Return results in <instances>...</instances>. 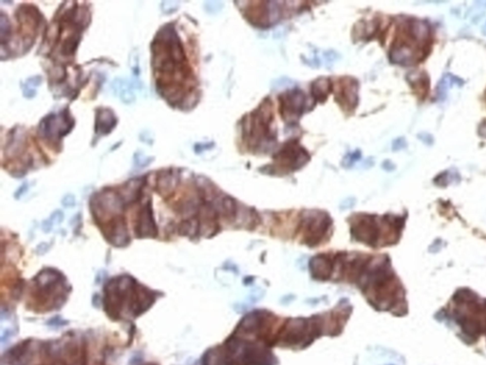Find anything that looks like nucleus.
<instances>
[{
	"mask_svg": "<svg viewBox=\"0 0 486 365\" xmlns=\"http://www.w3.org/2000/svg\"><path fill=\"white\" fill-rule=\"evenodd\" d=\"M142 186V181L140 179L131 180L127 182L123 190V197L127 202H132L136 199L138 192L140 191Z\"/></svg>",
	"mask_w": 486,
	"mask_h": 365,
	"instance_id": "obj_5",
	"label": "nucleus"
},
{
	"mask_svg": "<svg viewBox=\"0 0 486 365\" xmlns=\"http://www.w3.org/2000/svg\"><path fill=\"white\" fill-rule=\"evenodd\" d=\"M305 98L302 91H289L283 94V98H281V109L284 111V116L290 118H297L301 114L302 110L304 107Z\"/></svg>",
	"mask_w": 486,
	"mask_h": 365,
	"instance_id": "obj_1",
	"label": "nucleus"
},
{
	"mask_svg": "<svg viewBox=\"0 0 486 365\" xmlns=\"http://www.w3.org/2000/svg\"><path fill=\"white\" fill-rule=\"evenodd\" d=\"M42 83V78L41 76H34V77H31L29 78L26 83H25V89H31V90H34V88L39 86L40 84Z\"/></svg>",
	"mask_w": 486,
	"mask_h": 365,
	"instance_id": "obj_13",
	"label": "nucleus"
},
{
	"mask_svg": "<svg viewBox=\"0 0 486 365\" xmlns=\"http://www.w3.org/2000/svg\"><path fill=\"white\" fill-rule=\"evenodd\" d=\"M117 91H120V96L123 102L128 104L132 103L135 99L134 93L128 85H125L122 81L121 85H118Z\"/></svg>",
	"mask_w": 486,
	"mask_h": 365,
	"instance_id": "obj_9",
	"label": "nucleus"
},
{
	"mask_svg": "<svg viewBox=\"0 0 486 365\" xmlns=\"http://www.w3.org/2000/svg\"><path fill=\"white\" fill-rule=\"evenodd\" d=\"M428 32H429L428 27L424 22L418 21V22L413 23L411 26V33L416 39H420V40L424 39L427 36Z\"/></svg>",
	"mask_w": 486,
	"mask_h": 365,
	"instance_id": "obj_8",
	"label": "nucleus"
},
{
	"mask_svg": "<svg viewBox=\"0 0 486 365\" xmlns=\"http://www.w3.org/2000/svg\"><path fill=\"white\" fill-rule=\"evenodd\" d=\"M23 94L27 98H33L34 95H35V91L34 90H31V89H24Z\"/></svg>",
	"mask_w": 486,
	"mask_h": 365,
	"instance_id": "obj_15",
	"label": "nucleus"
},
{
	"mask_svg": "<svg viewBox=\"0 0 486 365\" xmlns=\"http://www.w3.org/2000/svg\"></svg>",
	"mask_w": 486,
	"mask_h": 365,
	"instance_id": "obj_16",
	"label": "nucleus"
},
{
	"mask_svg": "<svg viewBox=\"0 0 486 365\" xmlns=\"http://www.w3.org/2000/svg\"><path fill=\"white\" fill-rule=\"evenodd\" d=\"M179 1H164L161 5L162 11L165 14H172L179 8Z\"/></svg>",
	"mask_w": 486,
	"mask_h": 365,
	"instance_id": "obj_11",
	"label": "nucleus"
},
{
	"mask_svg": "<svg viewBox=\"0 0 486 365\" xmlns=\"http://www.w3.org/2000/svg\"><path fill=\"white\" fill-rule=\"evenodd\" d=\"M115 122H116L115 116L110 110L102 109L99 111V114L97 115L96 130L98 133L103 134L109 133L111 129L115 126Z\"/></svg>",
	"mask_w": 486,
	"mask_h": 365,
	"instance_id": "obj_3",
	"label": "nucleus"
},
{
	"mask_svg": "<svg viewBox=\"0 0 486 365\" xmlns=\"http://www.w3.org/2000/svg\"><path fill=\"white\" fill-rule=\"evenodd\" d=\"M330 91V82L328 79H319L314 85V94L317 99H325Z\"/></svg>",
	"mask_w": 486,
	"mask_h": 365,
	"instance_id": "obj_7",
	"label": "nucleus"
},
{
	"mask_svg": "<svg viewBox=\"0 0 486 365\" xmlns=\"http://www.w3.org/2000/svg\"><path fill=\"white\" fill-rule=\"evenodd\" d=\"M136 233L140 238L155 237L157 234L156 225L153 219V212L151 208L150 203H148L142 210L139 215Z\"/></svg>",
	"mask_w": 486,
	"mask_h": 365,
	"instance_id": "obj_2",
	"label": "nucleus"
},
{
	"mask_svg": "<svg viewBox=\"0 0 486 365\" xmlns=\"http://www.w3.org/2000/svg\"><path fill=\"white\" fill-rule=\"evenodd\" d=\"M176 182L177 177H175L171 172L166 171L159 178V189H161L162 192L170 191L176 185Z\"/></svg>",
	"mask_w": 486,
	"mask_h": 365,
	"instance_id": "obj_6",
	"label": "nucleus"
},
{
	"mask_svg": "<svg viewBox=\"0 0 486 365\" xmlns=\"http://www.w3.org/2000/svg\"><path fill=\"white\" fill-rule=\"evenodd\" d=\"M413 57H414L413 51L408 47L404 46L393 49L390 53V58L393 62L402 65L410 64L413 61Z\"/></svg>",
	"mask_w": 486,
	"mask_h": 365,
	"instance_id": "obj_4",
	"label": "nucleus"
},
{
	"mask_svg": "<svg viewBox=\"0 0 486 365\" xmlns=\"http://www.w3.org/2000/svg\"><path fill=\"white\" fill-rule=\"evenodd\" d=\"M0 30H1L2 43H4V40H5L6 36H8V34L10 33L11 25H10V22H9L8 18L5 17L3 14H2V16L0 17Z\"/></svg>",
	"mask_w": 486,
	"mask_h": 365,
	"instance_id": "obj_10",
	"label": "nucleus"
},
{
	"mask_svg": "<svg viewBox=\"0 0 486 365\" xmlns=\"http://www.w3.org/2000/svg\"><path fill=\"white\" fill-rule=\"evenodd\" d=\"M152 158L151 157H148L146 155H144L143 153H136L135 154V165L139 167H144V166H148L152 162Z\"/></svg>",
	"mask_w": 486,
	"mask_h": 365,
	"instance_id": "obj_12",
	"label": "nucleus"
},
{
	"mask_svg": "<svg viewBox=\"0 0 486 365\" xmlns=\"http://www.w3.org/2000/svg\"><path fill=\"white\" fill-rule=\"evenodd\" d=\"M62 203H63V205H64L66 207H67V206H72V205H74V204H75L74 196H73V195H70V194H69V195H67V196H65V197H64V199L62 201Z\"/></svg>",
	"mask_w": 486,
	"mask_h": 365,
	"instance_id": "obj_14",
	"label": "nucleus"
}]
</instances>
